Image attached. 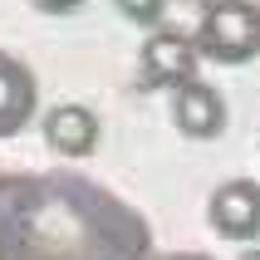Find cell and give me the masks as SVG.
I'll use <instances>...</instances> for the list:
<instances>
[{
    "mask_svg": "<svg viewBox=\"0 0 260 260\" xmlns=\"http://www.w3.org/2000/svg\"><path fill=\"white\" fill-rule=\"evenodd\" d=\"M118 10H123V20H133V25H157L162 10H167V0H113Z\"/></svg>",
    "mask_w": 260,
    "mask_h": 260,
    "instance_id": "8",
    "label": "cell"
},
{
    "mask_svg": "<svg viewBox=\"0 0 260 260\" xmlns=\"http://www.w3.org/2000/svg\"><path fill=\"white\" fill-rule=\"evenodd\" d=\"M172 123L182 138H197V143H211L226 133V99L221 88L191 79V84L172 88Z\"/></svg>",
    "mask_w": 260,
    "mask_h": 260,
    "instance_id": "5",
    "label": "cell"
},
{
    "mask_svg": "<svg viewBox=\"0 0 260 260\" xmlns=\"http://www.w3.org/2000/svg\"><path fill=\"white\" fill-rule=\"evenodd\" d=\"M44 143L64 162L93 157V147H99V113L84 108V103H59V108H49L44 113Z\"/></svg>",
    "mask_w": 260,
    "mask_h": 260,
    "instance_id": "6",
    "label": "cell"
},
{
    "mask_svg": "<svg viewBox=\"0 0 260 260\" xmlns=\"http://www.w3.org/2000/svg\"><path fill=\"white\" fill-rule=\"evenodd\" d=\"M206 221L226 241H255L260 236V182H250V177L221 182L206 202Z\"/></svg>",
    "mask_w": 260,
    "mask_h": 260,
    "instance_id": "4",
    "label": "cell"
},
{
    "mask_svg": "<svg viewBox=\"0 0 260 260\" xmlns=\"http://www.w3.org/2000/svg\"><path fill=\"white\" fill-rule=\"evenodd\" d=\"M167 260H211V255H167Z\"/></svg>",
    "mask_w": 260,
    "mask_h": 260,
    "instance_id": "11",
    "label": "cell"
},
{
    "mask_svg": "<svg viewBox=\"0 0 260 260\" xmlns=\"http://www.w3.org/2000/svg\"><path fill=\"white\" fill-rule=\"evenodd\" d=\"M197 40L182 35V29H157L152 40L143 44L138 54V69H143V88H182L197 79Z\"/></svg>",
    "mask_w": 260,
    "mask_h": 260,
    "instance_id": "3",
    "label": "cell"
},
{
    "mask_svg": "<svg viewBox=\"0 0 260 260\" xmlns=\"http://www.w3.org/2000/svg\"><path fill=\"white\" fill-rule=\"evenodd\" d=\"M152 231L74 172L0 177V260H147Z\"/></svg>",
    "mask_w": 260,
    "mask_h": 260,
    "instance_id": "1",
    "label": "cell"
},
{
    "mask_svg": "<svg viewBox=\"0 0 260 260\" xmlns=\"http://www.w3.org/2000/svg\"><path fill=\"white\" fill-rule=\"evenodd\" d=\"M35 10H44V15H69V10H79L84 0H29Z\"/></svg>",
    "mask_w": 260,
    "mask_h": 260,
    "instance_id": "9",
    "label": "cell"
},
{
    "mask_svg": "<svg viewBox=\"0 0 260 260\" xmlns=\"http://www.w3.org/2000/svg\"><path fill=\"white\" fill-rule=\"evenodd\" d=\"M191 40H197V54L211 64H250L260 59V5L255 0H211Z\"/></svg>",
    "mask_w": 260,
    "mask_h": 260,
    "instance_id": "2",
    "label": "cell"
},
{
    "mask_svg": "<svg viewBox=\"0 0 260 260\" xmlns=\"http://www.w3.org/2000/svg\"><path fill=\"white\" fill-rule=\"evenodd\" d=\"M236 260H260V246H255V250H241Z\"/></svg>",
    "mask_w": 260,
    "mask_h": 260,
    "instance_id": "10",
    "label": "cell"
},
{
    "mask_svg": "<svg viewBox=\"0 0 260 260\" xmlns=\"http://www.w3.org/2000/svg\"><path fill=\"white\" fill-rule=\"evenodd\" d=\"M40 108V84L15 54H0V143L15 138Z\"/></svg>",
    "mask_w": 260,
    "mask_h": 260,
    "instance_id": "7",
    "label": "cell"
}]
</instances>
